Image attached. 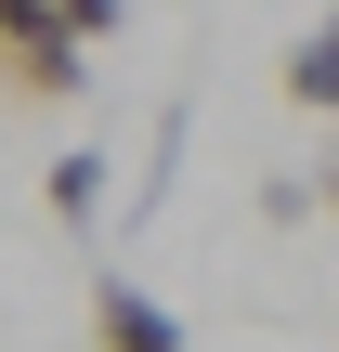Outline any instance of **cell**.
Segmentation results:
<instances>
[{"instance_id":"obj_1","label":"cell","mask_w":339,"mask_h":352,"mask_svg":"<svg viewBox=\"0 0 339 352\" xmlns=\"http://www.w3.org/2000/svg\"><path fill=\"white\" fill-rule=\"evenodd\" d=\"M91 340L105 352H183V314L157 287H131V274H91Z\"/></svg>"},{"instance_id":"obj_2","label":"cell","mask_w":339,"mask_h":352,"mask_svg":"<svg viewBox=\"0 0 339 352\" xmlns=\"http://www.w3.org/2000/svg\"><path fill=\"white\" fill-rule=\"evenodd\" d=\"M274 78H287V104H300V118H339V0L287 39V65H274Z\"/></svg>"},{"instance_id":"obj_3","label":"cell","mask_w":339,"mask_h":352,"mask_svg":"<svg viewBox=\"0 0 339 352\" xmlns=\"http://www.w3.org/2000/svg\"><path fill=\"white\" fill-rule=\"evenodd\" d=\"M78 65H91V39H0V78H13L26 104H65V91H91Z\"/></svg>"},{"instance_id":"obj_4","label":"cell","mask_w":339,"mask_h":352,"mask_svg":"<svg viewBox=\"0 0 339 352\" xmlns=\"http://www.w3.org/2000/svg\"><path fill=\"white\" fill-rule=\"evenodd\" d=\"M39 209H52L65 235H91V222H105V157H91V144H65V157L39 170Z\"/></svg>"},{"instance_id":"obj_5","label":"cell","mask_w":339,"mask_h":352,"mask_svg":"<svg viewBox=\"0 0 339 352\" xmlns=\"http://www.w3.org/2000/svg\"><path fill=\"white\" fill-rule=\"evenodd\" d=\"M118 13H131V0H65V26H78V39H105Z\"/></svg>"},{"instance_id":"obj_6","label":"cell","mask_w":339,"mask_h":352,"mask_svg":"<svg viewBox=\"0 0 339 352\" xmlns=\"http://www.w3.org/2000/svg\"><path fill=\"white\" fill-rule=\"evenodd\" d=\"M314 196H327V209H339V157H327V170H314Z\"/></svg>"}]
</instances>
